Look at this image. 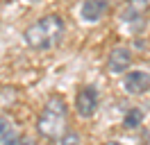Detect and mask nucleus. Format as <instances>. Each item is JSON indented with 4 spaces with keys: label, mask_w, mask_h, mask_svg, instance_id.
Segmentation results:
<instances>
[{
    "label": "nucleus",
    "mask_w": 150,
    "mask_h": 145,
    "mask_svg": "<svg viewBox=\"0 0 150 145\" xmlns=\"http://www.w3.org/2000/svg\"><path fill=\"white\" fill-rule=\"evenodd\" d=\"M16 145H34V141H32V138H28V136H21V141Z\"/></svg>",
    "instance_id": "nucleus-12"
},
{
    "label": "nucleus",
    "mask_w": 150,
    "mask_h": 145,
    "mask_svg": "<svg viewBox=\"0 0 150 145\" xmlns=\"http://www.w3.org/2000/svg\"><path fill=\"white\" fill-rule=\"evenodd\" d=\"M109 7V0H84L82 2V9H80V14L84 20L89 23H96V20H100L105 16V11Z\"/></svg>",
    "instance_id": "nucleus-7"
},
{
    "label": "nucleus",
    "mask_w": 150,
    "mask_h": 145,
    "mask_svg": "<svg viewBox=\"0 0 150 145\" xmlns=\"http://www.w3.org/2000/svg\"><path fill=\"white\" fill-rule=\"evenodd\" d=\"M105 145H121V143H116V141H109V143H105Z\"/></svg>",
    "instance_id": "nucleus-13"
},
{
    "label": "nucleus",
    "mask_w": 150,
    "mask_h": 145,
    "mask_svg": "<svg viewBox=\"0 0 150 145\" xmlns=\"http://www.w3.org/2000/svg\"><path fill=\"white\" fill-rule=\"evenodd\" d=\"M132 66V52L127 48H114L107 57V70L112 75H121Z\"/></svg>",
    "instance_id": "nucleus-5"
},
{
    "label": "nucleus",
    "mask_w": 150,
    "mask_h": 145,
    "mask_svg": "<svg viewBox=\"0 0 150 145\" xmlns=\"http://www.w3.org/2000/svg\"><path fill=\"white\" fill-rule=\"evenodd\" d=\"M150 11V2L148 0H127L121 9V20L130 23V25H141Z\"/></svg>",
    "instance_id": "nucleus-4"
},
{
    "label": "nucleus",
    "mask_w": 150,
    "mask_h": 145,
    "mask_svg": "<svg viewBox=\"0 0 150 145\" xmlns=\"http://www.w3.org/2000/svg\"><path fill=\"white\" fill-rule=\"evenodd\" d=\"M11 134H14V122H11L7 116H2L0 118V145L5 143Z\"/></svg>",
    "instance_id": "nucleus-10"
},
{
    "label": "nucleus",
    "mask_w": 150,
    "mask_h": 145,
    "mask_svg": "<svg viewBox=\"0 0 150 145\" xmlns=\"http://www.w3.org/2000/svg\"><path fill=\"white\" fill-rule=\"evenodd\" d=\"M37 132L43 138L59 141L68 132V107L62 95H50L37 120Z\"/></svg>",
    "instance_id": "nucleus-1"
},
{
    "label": "nucleus",
    "mask_w": 150,
    "mask_h": 145,
    "mask_svg": "<svg viewBox=\"0 0 150 145\" xmlns=\"http://www.w3.org/2000/svg\"><path fill=\"white\" fill-rule=\"evenodd\" d=\"M141 122H143V111L139 107H132L123 118V127H127V129H137Z\"/></svg>",
    "instance_id": "nucleus-8"
},
{
    "label": "nucleus",
    "mask_w": 150,
    "mask_h": 145,
    "mask_svg": "<svg viewBox=\"0 0 150 145\" xmlns=\"http://www.w3.org/2000/svg\"><path fill=\"white\" fill-rule=\"evenodd\" d=\"M123 86L127 93L132 95H141V93H146L150 89V72L148 70H132L125 75V80H123Z\"/></svg>",
    "instance_id": "nucleus-6"
},
{
    "label": "nucleus",
    "mask_w": 150,
    "mask_h": 145,
    "mask_svg": "<svg viewBox=\"0 0 150 145\" xmlns=\"http://www.w3.org/2000/svg\"><path fill=\"white\" fill-rule=\"evenodd\" d=\"M62 34H64V20L57 14H48L41 20L32 23V25L25 30V43L32 48V50H50L55 48L59 41H62Z\"/></svg>",
    "instance_id": "nucleus-2"
},
{
    "label": "nucleus",
    "mask_w": 150,
    "mask_h": 145,
    "mask_svg": "<svg viewBox=\"0 0 150 145\" xmlns=\"http://www.w3.org/2000/svg\"><path fill=\"white\" fill-rule=\"evenodd\" d=\"M18 100V91L14 86H0V109H9Z\"/></svg>",
    "instance_id": "nucleus-9"
},
{
    "label": "nucleus",
    "mask_w": 150,
    "mask_h": 145,
    "mask_svg": "<svg viewBox=\"0 0 150 145\" xmlns=\"http://www.w3.org/2000/svg\"><path fill=\"white\" fill-rule=\"evenodd\" d=\"M32 2H39V0H32Z\"/></svg>",
    "instance_id": "nucleus-14"
},
{
    "label": "nucleus",
    "mask_w": 150,
    "mask_h": 145,
    "mask_svg": "<svg viewBox=\"0 0 150 145\" xmlns=\"http://www.w3.org/2000/svg\"><path fill=\"white\" fill-rule=\"evenodd\" d=\"M98 109V91L96 86H82L75 95V111L80 118H91Z\"/></svg>",
    "instance_id": "nucleus-3"
},
{
    "label": "nucleus",
    "mask_w": 150,
    "mask_h": 145,
    "mask_svg": "<svg viewBox=\"0 0 150 145\" xmlns=\"http://www.w3.org/2000/svg\"><path fill=\"white\" fill-rule=\"evenodd\" d=\"M82 143V138L77 132H66L62 138H59V145H80Z\"/></svg>",
    "instance_id": "nucleus-11"
}]
</instances>
